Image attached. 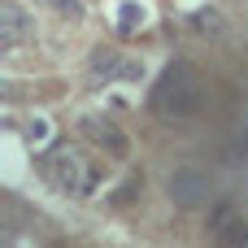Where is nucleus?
Segmentation results:
<instances>
[{
	"label": "nucleus",
	"mask_w": 248,
	"mask_h": 248,
	"mask_svg": "<svg viewBox=\"0 0 248 248\" xmlns=\"http://www.w3.org/2000/svg\"><path fill=\"white\" fill-rule=\"evenodd\" d=\"M48 135H52L48 113H31V118L22 122V144H26V148H44V144H48Z\"/></svg>",
	"instance_id": "6"
},
{
	"label": "nucleus",
	"mask_w": 248,
	"mask_h": 248,
	"mask_svg": "<svg viewBox=\"0 0 248 248\" xmlns=\"http://www.w3.org/2000/svg\"><path fill=\"white\" fill-rule=\"evenodd\" d=\"M31 39H35V17L17 0H4V9H0V44L4 48H22Z\"/></svg>",
	"instance_id": "3"
},
{
	"label": "nucleus",
	"mask_w": 248,
	"mask_h": 248,
	"mask_svg": "<svg viewBox=\"0 0 248 248\" xmlns=\"http://www.w3.org/2000/svg\"><path fill=\"white\" fill-rule=\"evenodd\" d=\"M201 105H205V83H201L196 65H187V61L166 65V74L153 87V113L166 122H187L201 113Z\"/></svg>",
	"instance_id": "1"
},
{
	"label": "nucleus",
	"mask_w": 248,
	"mask_h": 248,
	"mask_svg": "<svg viewBox=\"0 0 248 248\" xmlns=\"http://www.w3.org/2000/svg\"><path fill=\"white\" fill-rule=\"evenodd\" d=\"M209 235H214L218 248H248V218L222 205V209H214V218H209Z\"/></svg>",
	"instance_id": "4"
},
{
	"label": "nucleus",
	"mask_w": 248,
	"mask_h": 248,
	"mask_svg": "<svg viewBox=\"0 0 248 248\" xmlns=\"http://www.w3.org/2000/svg\"><path fill=\"white\" fill-rule=\"evenodd\" d=\"M44 4H52L57 13H78L83 9V0H44Z\"/></svg>",
	"instance_id": "7"
},
{
	"label": "nucleus",
	"mask_w": 248,
	"mask_h": 248,
	"mask_svg": "<svg viewBox=\"0 0 248 248\" xmlns=\"http://www.w3.org/2000/svg\"><path fill=\"white\" fill-rule=\"evenodd\" d=\"M83 135H92V144H96V148H105V153H109V157H118V161L131 153L126 135H122L113 122H105V118H83Z\"/></svg>",
	"instance_id": "5"
},
{
	"label": "nucleus",
	"mask_w": 248,
	"mask_h": 248,
	"mask_svg": "<svg viewBox=\"0 0 248 248\" xmlns=\"http://www.w3.org/2000/svg\"><path fill=\"white\" fill-rule=\"evenodd\" d=\"M39 174H44V183H48L52 192H61V196H87V192L96 187V179H100V170L87 161V153H83L78 144H57V148H48V153L39 157Z\"/></svg>",
	"instance_id": "2"
}]
</instances>
